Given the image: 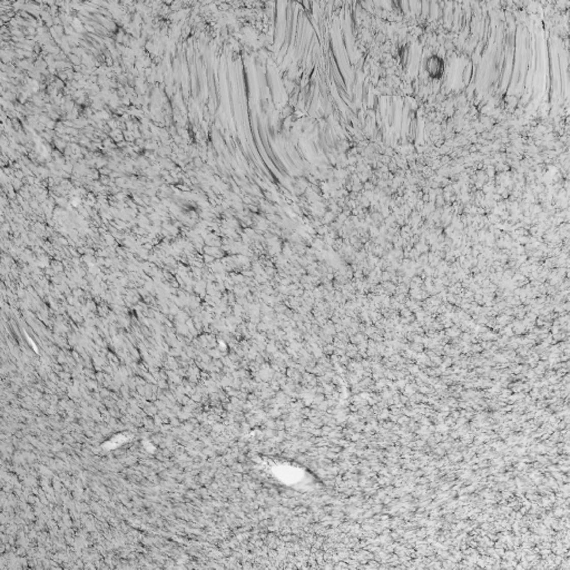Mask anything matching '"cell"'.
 Segmentation results:
<instances>
[{
	"label": "cell",
	"mask_w": 570,
	"mask_h": 570,
	"mask_svg": "<svg viewBox=\"0 0 570 570\" xmlns=\"http://www.w3.org/2000/svg\"><path fill=\"white\" fill-rule=\"evenodd\" d=\"M427 72L432 78L441 77L444 72V63L438 56H432L427 61Z\"/></svg>",
	"instance_id": "1"
}]
</instances>
